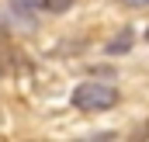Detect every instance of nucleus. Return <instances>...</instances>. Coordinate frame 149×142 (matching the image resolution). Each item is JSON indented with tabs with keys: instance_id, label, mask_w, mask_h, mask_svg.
Here are the masks:
<instances>
[{
	"instance_id": "obj_1",
	"label": "nucleus",
	"mask_w": 149,
	"mask_h": 142,
	"mask_svg": "<svg viewBox=\"0 0 149 142\" xmlns=\"http://www.w3.org/2000/svg\"><path fill=\"white\" fill-rule=\"evenodd\" d=\"M73 107L80 111H108V107L118 104V90H114L111 83H97V80H87V83H80L73 87Z\"/></svg>"
},
{
	"instance_id": "obj_2",
	"label": "nucleus",
	"mask_w": 149,
	"mask_h": 142,
	"mask_svg": "<svg viewBox=\"0 0 149 142\" xmlns=\"http://www.w3.org/2000/svg\"><path fill=\"white\" fill-rule=\"evenodd\" d=\"M132 35H135V31H132V28H121V35L114 38V42H108V52H125V49H128V45H132Z\"/></svg>"
},
{
	"instance_id": "obj_3",
	"label": "nucleus",
	"mask_w": 149,
	"mask_h": 142,
	"mask_svg": "<svg viewBox=\"0 0 149 142\" xmlns=\"http://www.w3.org/2000/svg\"><path fill=\"white\" fill-rule=\"evenodd\" d=\"M121 7H132V10H139V7H149V0H118Z\"/></svg>"
},
{
	"instance_id": "obj_4",
	"label": "nucleus",
	"mask_w": 149,
	"mask_h": 142,
	"mask_svg": "<svg viewBox=\"0 0 149 142\" xmlns=\"http://www.w3.org/2000/svg\"><path fill=\"white\" fill-rule=\"evenodd\" d=\"M17 3H24V7H45L49 10V0H17Z\"/></svg>"
},
{
	"instance_id": "obj_5",
	"label": "nucleus",
	"mask_w": 149,
	"mask_h": 142,
	"mask_svg": "<svg viewBox=\"0 0 149 142\" xmlns=\"http://www.w3.org/2000/svg\"><path fill=\"white\" fill-rule=\"evenodd\" d=\"M146 38H149V28H146Z\"/></svg>"
}]
</instances>
